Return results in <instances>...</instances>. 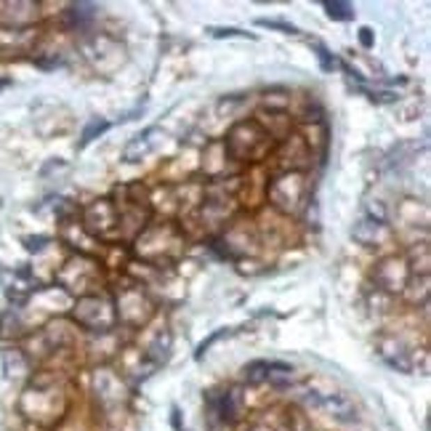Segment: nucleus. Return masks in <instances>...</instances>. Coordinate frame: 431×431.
Returning <instances> with one entry per match:
<instances>
[{
	"instance_id": "obj_7",
	"label": "nucleus",
	"mask_w": 431,
	"mask_h": 431,
	"mask_svg": "<svg viewBox=\"0 0 431 431\" xmlns=\"http://www.w3.org/2000/svg\"><path fill=\"white\" fill-rule=\"evenodd\" d=\"M325 11H327V16L336 19V22H349V19H354L352 3H343V0H325Z\"/></svg>"
},
{
	"instance_id": "obj_6",
	"label": "nucleus",
	"mask_w": 431,
	"mask_h": 431,
	"mask_svg": "<svg viewBox=\"0 0 431 431\" xmlns=\"http://www.w3.org/2000/svg\"><path fill=\"white\" fill-rule=\"evenodd\" d=\"M269 384L274 386H288L293 381V368L290 365H280V362H269V375H267Z\"/></svg>"
},
{
	"instance_id": "obj_1",
	"label": "nucleus",
	"mask_w": 431,
	"mask_h": 431,
	"mask_svg": "<svg viewBox=\"0 0 431 431\" xmlns=\"http://www.w3.org/2000/svg\"><path fill=\"white\" fill-rule=\"evenodd\" d=\"M314 407H322L327 416H333L341 423H354L357 421V405L343 391H327V394H312L309 397Z\"/></svg>"
},
{
	"instance_id": "obj_11",
	"label": "nucleus",
	"mask_w": 431,
	"mask_h": 431,
	"mask_svg": "<svg viewBox=\"0 0 431 431\" xmlns=\"http://www.w3.org/2000/svg\"><path fill=\"white\" fill-rule=\"evenodd\" d=\"M24 248L30 253H40V251H45L48 248V237H43V235H30V237H24Z\"/></svg>"
},
{
	"instance_id": "obj_9",
	"label": "nucleus",
	"mask_w": 431,
	"mask_h": 431,
	"mask_svg": "<svg viewBox=\"0 0 431 431\" xmlns=\"http://www.w3.org/2000/svg\"><path fill=\"white\" fill-rule=\"evenodd\" d=\"M107 128H109V123H107V120L93 118V120L88 123V125H86V131H83V139H80V144H77V147H80V149L88 147L91 141H93V139H99V136L104 134Z\"/></svg>"
},
{
	"instance_id": "obj_3",
	"label": "nucleus",
	"mask_w": 431,
	"mask_h": 431,
	"mask_svg": "<svg viewBox=\"0 0 431 431\" xmlns=\"http://www.w3.org/2000/svg\"><path fill=\"white\" fill-rule=\"evenodd\" d=\"M157 136H160L157 128H147L144 134L134 136V139L128 141L125 152H123V160H125V163H139L141 157H147L149 152H152V147H155V141H157Z\"/></svg>"
},
{
	"instance_id": "obj_14",
	"label": "nucleus",
	"mask_w": 431,
	"mask_h": 431,
	"mask_svg": "<svg viewBox=\"0 0 431 431\" xmlns=\"http://www.w3.org/2000/svg\"><path fill=\"white\" fill-rule=\"evenodd\" d=\"M216 38H253L251 32H242V30H235V27H229V30H213Z\"/></svg>"
},
{
	"instance_id": "obj_4",
	"label": "nucleus",
	"mask_w": 431,
	"mask_h": 431,
	"mask_svg": "<svg viewBox=\"0 0 431 431\" xmlns=\"http://www.w3.org/2000/svg\"><path fill=\"white\" fill-rule=\"evenodd\" d=\"M267 375H269V362H264V359H256L251 365H245V370H242V378H245L248 386L267 384Z\"/></svg>"
},
{
	"instance_id": "obj_12",
	"label": "nucleus",
	"mask_w": 431,
	"mask_h": 431,
	"mask_svg": "<svg viewBox=\"0 0 431 431\" xmlns=\"http://www.w3.org/2000/svg\"><path fill=\"white\" fill-rule=\"evenodd\" d=\"M226 333H229V330H219V333H213V336H208V338H205V341L200 343V346H197V352H194V357L200 359L203 357V354H205V352H208L210 346H213V343L219 341V338H224V336H226Z\"/></svg>"
},
{
	"instance_id": "obj_5",
	"label": "nucleus",
	"mask_w": 431,
	"mask_h": 431,
	"mask_svg": "<svg viewBox=\"0 0 431 431\" xmlns=\"http://www.w3.org/2000/svg\"><path fill=\"white\" fill-rule=\"evenodd\" d=\"M93 14H96V6L93 3H75V6H70V11H67V19H70L72 27H83V24H88Z\"/></svg>"
},
{
	"instance_id": "obj_16",
	"label": "nucleus",
	"mask_w": 431,
	"mask_h": 431,
	"mask_svg": "<svg viewBox=\"0 0 431 431\" xmlns=\"http://www.w3.org/2000/svg\"><path fill=\"white\" fill-rule=\"evenodd\" d=\"M171 421H173V429L181 431V421H179V407H173L171 410Z\"/></svg>"
},
{
	"instance_id": "obj_15",
	"label": "nucleus",
	"mask_w": 431,
	"mask_h": 431,
	"mask_svg": "<svg viewBox=\"0 0 431 431\" xmlns=\"http://www.w3.org/2000/svg\"><path fill=\"white\" fill-rule=\"evenodd\" d=\"M359 43L365 45V48H370V45H373V32H370V27H362V30H359Z\"/></svg>"
},
{
	"instance_id": "obj_8",
	"label": "nucleus",
	"mask_w": 431,
	"mask_h": 431,
	"mask_svg": "<svg viewBox=\"0 0 431 431\" xmlns=\"http://www.w3.org/2000/svg\"><path fill=\"white\" fill-rule=\"evenodd\" d=\"M149 357L155 359V365H160L171 357V333H160L157 341L149 346Z\"/></svg>"
},
{
	"instance_id": "obj_10",
	"label": "nucleus",
	"mask_w": 431,
	"mask_h": 431,
	"mask_svg": "<svg viewBox=\"0 0 431 431\" xmlns=\"http://www.w3.org/2000/svg\"><path fill=\"white\" fill-rule=\"evenodd\" d=\"M258 27H272V30L283 32V35H298V30L293 24H285V22H274V19H258L256 22Z\"/></svg>"
},
{
	"instance_id": "obj_2",
	"label": "nucleus",
	"mask_w": 431,
	"mask_h": 431,
	"mask_svg": "<svg viewBox=\"0 0 431 431\" xmlns=\"http://www.w3.org/2000/svg\"><path fill=\"white\" fill-rule=\"evenodd\" d=\"M210 402H213L219 418L226 421V423H232L240 416V410H242V391L240 389H229V391H221V394H213Z\"/></svg>"
},
{
	"instance_id": "obj_17",
	"label": "nucleus",
	"mask_w": 431,
	"mask_h": 431,
	"mask_svg": "<svg viewBox=\"0 0 431 431\" xmlns=\"http://www.w3.org/2000/svg\"><path fill=\"white\" fill-rule=\"evenodd\" d=\"M3 86H6V80H0V88H3Z\"/></svg>"
},
{
	"instance_id": "obj_13",
	"label": "nucleus",
	"mask_w": 431,
	"mask_h": 431,
	"mask_svg": "<svg viewBox=\"0 0 431 431\" xmlns=\"http://www.w3.org/2000/svg\"><path fill=\"white\" fill-rule=\"evenodd\" d=\"M317 56H320V61H322V70H325V72H330V70H333V67L338 64V61L333 59V56L327 54V51H325V48H322V45H317Z\"/></svg>"
}]
</instances>
